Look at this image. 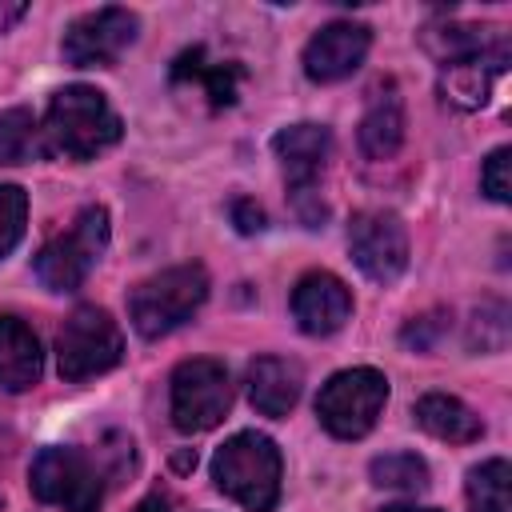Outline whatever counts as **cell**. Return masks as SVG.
I'll return each instance as SVG.
<instances>
[{
	"label": "cell",
	"instance_id": "cell-9",
	"mask_svg": "<svg viewBox=\"0 0 512 512\" xmlns=\"http://www.w3.org/2000/svg\"><path fill=\"white\" fill-rule=\"evenodd\" d=\"M280 164H284V176L292 184V200H296V212L308 228H320L324 224V204L316 196V176L328 160V148H332V136L324 124H292V128H280L276 140H272Z\"/></svg>",
	"mask_w": 512,
	"mask_h": 512
},
{
	"label": "cell",
	"instance_id": "cell-5",
	"mask_svg": "<svg viewBox=\"0 0 512 512\" xmlns=\"http://www.w3.org/2000/svg\"><path fill=\"white\" fill-rule=\"evenodd\" d=\"M108 248V212L100 204L84 208L68 232L52 236L36 256V276L52 292H76Z\"/></svg>",
	"mask_w": 512,
	"mask_h": 512
},
{
	"label": "cell",
	"instance_id": "cell-23",
	"mask_svg": "<svg viewBox=\"0 0 512 512\" xmlns=\"http://www.w3.org/2000/svg\"><path fill=\"white\" fill-rule=\"evenodd\" d=\"M372 484L396 488V492H420L428 488V464L412 452H388L372 460Z\"/></svg>",
	"mask_w": 512,
	"mask_h": 512
},
{
	"label": "cell",
	"instance_id": "cell-12",
	"mask_svg": "<svg viewBox=\"0 0 512 512\" xmlns=\"http://www.w3.org/2000/svg\"><path fill=\"white\" fill-rule=\"evenodd\" d=\"M368 44H372V32L364 24H352V20H332L324 24L308 48H304V72L308 80L316 84H336L344 76H352L364 56H368Z\"/></svg>",
	"mask_w": 512,
	"mask_h": 512
},
{
	"label": "cell",
	"instance_id": "cell-29",
	"mask_svg": "<svg viewBox=\"0 0 512 512\" xmlns=\"http://www.w3.org/2000/svg\"><path fill=\"white\" fill-rule=\"evenodd\" d=\"M20 16H24V4L20 0H0V32H8Z\"/></svg>",
	"mask_w": 512,
	"mask_h": 512
},
{
	"label": "cell",
	"instance_id": "cell-26",
	"mask_svg": "<svg viewBox=\"0 0 512 512\" xmlns=\"http://www.w3.org/2000/svg\"><path fill=\"white\" fill-rule=\"evenodd\" d=\"M508 164H512V152H508V148H496V152L484 160V168H480V188H484L496 204H508V200H512Z\"/></svg>",
	"mask_w": 512,
	"mask_h": 512
},
{
	"label": "cell",
	"instance_id": "cell-22",
	"mask_svg": "<svg viewBox=\"0 0 512 512\" xmlns=\"http://www.w3.org/2000/svg\"><path fill=\"white\" fill-rule=\"evenodd\" d=\"M40 152V128L28 108L0 112V164H24Z\"/></svg>",
	"mask_w": 512,
	"mask_h": 512
},
{
	"label": "cell",
	"instance_id": "cell-16",
	"mask_svg": "<svg viewBox=\"0 0 512 512\" xmlns=\"http://www.w3.org/2000/svg\"><path fill=\"white\" fill-rule=\"evenodd\" d=\"M300 364L280 360V356H260L248 368V400L264 416H288L300 400Z\"/></svg>",
	"mask_w": 512,
	"mask_h": 512
},
{
	"label": "cell",
	"instance_id": "cell-28",
	"mask_svg": "<svg viewBox=\"0 0 512 512\" xmlns=\"http://www.w3.org/2000/svg\"><path fill=\"white\" fill-rule=\"evenodd\" d=\"M232 224H236L244 236H252V232H260V228H264V208H260L256 200L240 196V200H232Z\"/></svg>",
	"mask_w": 512,
	"mask_h": 512
},
{
	"label": "cell",
	"instance_id": "cell-20",
	"mask_svg": "<svg viewBox=\"0 0 512 512\" xmlns=\"http://www.w3.org/2000/svg\"><path fill=\"white\" fill-rule=\"evenodd\" d=\"M240 68L236 64H228V60H204V48H192V52H184L176 64H172V80L180 84V80H196L204 92H208V100L216 104V108H228L232 100H236V88H240Z\"/></svg>",
	"mask_w": 512,
	"mask_h": 512
},
{
	"label": "cell",
	"instance_id": "cell-13",
	"mask_svg": "<svg viewBox=\"0 0 512 512\" xmlns=\"http://www.w3.org/2000/svg\"><path fill=\"white\" fill-rule=\"evenodd\" d=\"M292 316L308 336H332L352 316V292L332 272H308L292 292Z\"/></svg>",
	"mask_w": 512,
	"mask_h": 512
},
{
	"label": "cell",
	"instance_id": "cell-10",
	"mask_svg": "<svg viewBox=\"0 0 512 512\" xmlns=\"http://www.w3.org/2000/svg\"><path fill=\"white\" fill-rule=\"evenodd\" d=\"M136 28H140L136 12L116 8V4L96 8V12H84L64 32V60L72 68H108L136 40Z\"/></svg>",
	"mask_w": 512,
	"mask_h": 512
},
{
	"label": "cell",
	"instance_id": "cell-31",
	"mask_svg": "<svg viewBox=\"0 0 512 512\" xmlns=\"http://www.w3.org/2000/svg\"><path fill=\"white\" fill-rule=\"evenodd\" d=\"M384 512H436V508H412V504H392V508H384Z\"/></svg>",
	"mask_w": 512,
	"mask_h": 512
},
{
	"label": "cell",
	"instance_id": "cell-3",
	"mask_svg": "<svg viewBox=\"0 0 512 512\" xmlns=\"http://www.w3.org/2000/svg\"><path fill=\"white\" fill-rule=\"evenodd\" d=\"M204 296H208V272L200 264L164 268V272H156L132 288V296H128L132 328L144 340L168 336L204 304Z\"/></svg>",
	"mask_w": 512,
	"mask_h": 512
},
{
	"label": "cell",
	"instance_id": "cell-15",
	"mask_svg": "<svg viewBox=\"0 0 512 512\" xmlns=\"http://www.w3.org/2000/svg\"><path fill=\"white\" fill-rule=\"evenodd\" d=\"M44 372L40 340L20 316H0V388L28 392Z\"/></svg>",
	"mask_w": 512,
	"mask_h": 512
},
{
	"label": "cell",
	"instance_id": "cell-17",
	"mask_svg": "<svg viewBox=\"0 0 512 512\" xmlns=\"http://www.w3.org/2000/svg\"><path fill=\"white\" fill-rule=\"evenodd\" d=\"M424 48L444 64H464V60H480V56H496L508 52V40L500 28H476V24H440V28H424Z\"/></svg>",
	"mask_w": 512,
	"mask_h": 512
},
{
	"label": "cell",
	"instance_id": "cell-11",
	"mask_svg": "<svg viewBox=\"0 0 512 512\" xmlns=\"http://www.w3.org/2000/svg\"><path fill=\"white\" fill-rule=\"evenodd\" d=\"M348 252L368 280L392 284L408 268V232L392 212H360L348 224Z\"/></svg>",
	"mask_w": 512,
	"mask_h": 512
},
{
	"label": "cell",
	"instance_id": "cell-8",
	"mask_svg": "<svg viewBox=\"0 0 512 512\" xmlns=\"http://www.w3.org/2000/svg\"><path fill=\"white\" fill-rule=\"evenodd\" d=\"M232 404V380L220 360H184L172 372V424L180 432H208Z\"/></svg>",
	"mask_w": 512,
	"mask_h": 512
},
{
	"label": "cell",
	"instance_id": "cell-19",
	"mask_svg": "<svg viewBox=\"0 0 512 512\" xmlns=\"http://www.w3.org/2000/svg\"><path fill=\"white\" fill-rule=\"evenodd\" d=\"M508 68V52H496V56H480V60H464V64H452L444 68V100H452L456 108H480L488 104V92H492V80Z\"/></svg>",
	"mask_w": 512,
	"mask_h": 512
},
{
	"label": "cell",
	"instance_id": "cell-21",
	"mask_svg": "<svg viewBox=\"0 0 512 512\" xmlns=\"http://www.w3.org/2000/svg\"><path fill=\"white\" fill-rule=\"evenodd\" d=\"M468 504H472V512H508V504H512L508 460L496 456L468 472Z\"/></svg>",
	"mask_w": 512,
	"mask_h": 512
},
{
	"label": "cell",
	"instance_id": "cell-7",
	"mask_svg": "<svg viewBox=\"0 0 512 512\" xmlns=\"http://www.w3.org/2000/svg\"><path fill=\"white\" fill-rule=\"evenodd\" d=\"M124 352V340H120V328L116 320L96 308V304H80L60 336H56V364H60V376L64 380H88V376H100L108 372Z\"/></svg>",
	"mask_w": 512,
	"mask_h": 512
},
{
	"label": "cell",
	"instance_id": "cell-1",
	"mask_svg": "<svg viewBox=\"0 0 512 512\" xmlns=\"http://www.w3.org/2000/svg\"><path fill=\"white\" fill-rule=\"evenodd\" d=\"M40 136H44V148L64 160H92L96 152L120 140V116L112 112L100 88L68 84L52 96Z\"/></svg>",
	"mask_w": 512,
	"mask_h": 512
},
{
	"label": "cell",
	"instance_id": "cell-27",
	"mask_svg": "<svg viewBox=\"0 0 512 512\" xmlns=\"http://www.w3.org/2000/svg\"><path fill=\"white\" fill-rule=\"evenodd\" d=\"M440 332H448V316L444 312H428V316H420V320H412L408 328H404V344H412V348H432L436 344V336Z\"/></svg>",
	"mask_w": 512,
	"mask_h": 512
},
{
	"label": "cell",
	"instance_id": "cell-24",
	"mask_svg": "<svg viewBox=\"0 0 512 512\" xmlns=\"http://www.w3.org/2000/svg\"><path fill=\"white\" fill-rule=\"evenodd\" d=\"M468 344L480 348V352H504V344H508V308L500 300H488V304L476 308Z\"/></svg>",
	"mask_w": 512,
	"mask_h": 512
},
{
	"label": "cell",
	"instance_id": "cell-14",
	"mask_svg": "<svg viewBox=\"0 0 512 512\" xmlns=\"http://www.w3.org/2000/svg\"><path fill=\"white\" fill-rule=\"evenodd\" d=\"M400 144H404V100L400 88L384 80L372 88L368 108L360 116V148L372 160H388L400 152Z\"/></svg>",
	"mask_w": 512,
	"mask_h": 512
},
{
	"label": "cell",
	"instance_id": "cell-6",
	"mask_svg": "<svg viewBox=\"0 0 512 512\" xmlns=\"http://www.w3.org/2000/svg\"><path fill=\"white\" fill-rule=\"evenodd\" d=\"M388 400V380L376 368H344L336 372L320 396H316V416L320 424L340 436V440H360L364 432H372L380 408Z\"/></svg>",
	"mask_w": 512,
	"mask_h": 512
},
{
	"label": "cell",
	"instance_id": "cell-4",
	"mask_svg": "<svg viewBox=\"0 0 512 512\" xmlns=\"http://www.w3.org/2000/svg\"><path fill=\"white\" fill-rule=\"evenodd\" d=\"M28 488L36 500L64 512H96L104 504V476L92 456L68 444L44 448L28 468Z\"/></svg>",
	"mask_w": 512,
	"mask_h": 512
},
{
	"label": "cell",
	"instance_id": "cell-2",
	"mask_svg": "<svg viewBox=\"0 0 512 512\" xmlns=\"http://www.w3.org/2000/svg\"><path fill=\"white\" fill-rule=\"evenodd\" d=\"M212 480L248 512H272L280 500V452L264 432H236L212 456Z\"/></svg>",
	"mask_w": 512,
	"mask_h": 512
},
{
	"label": "cell",
	"instance_id": "cell-25",
	"mask_svg": "<svg viewBox=\"0 0 512 512\" xmlns=\"http://www.w3.org/2000/svg\"><path fill=\"white\" fill-rule=\"evenodd\" d=\"M28 220V196L20 184H0V260L20 244Z\"/></svg>",
	"mask_w": 512,
	"mask_h": 512
},
{
	"label": "cell",
	"instance_id": "cell-30",
	"mask_svg": "<svg viewBox=\"0 0 512 512\" xmlns=\"http://www.w3.org/2000/svg\"><path fill=\"white\" fill-rule=\"evenodd\" d=\"M132 512H168V504H164L160 496H148V500H140Z\"/></svg>",
	"mask_w": 512,
	"mask_h": 512
},
{
	"label": "cell",
	"instance_id": "cell-18",
	"mask_svg": "<svg viewBox=\"0 0 512 512\" xmlns=\"http://www.w3.org/2000/svg\"><path fill=\"white\" fill-rule=\"evenodd\" d=\"M412 416H416V424H420L428 436L448 440V444H472V440L484 436V420H480L464 400L444 396V392L420 396L416 408H412Z\"/></svg>",
	"mask_w": 512,
	"mask_h": 512
}]
</instances>
